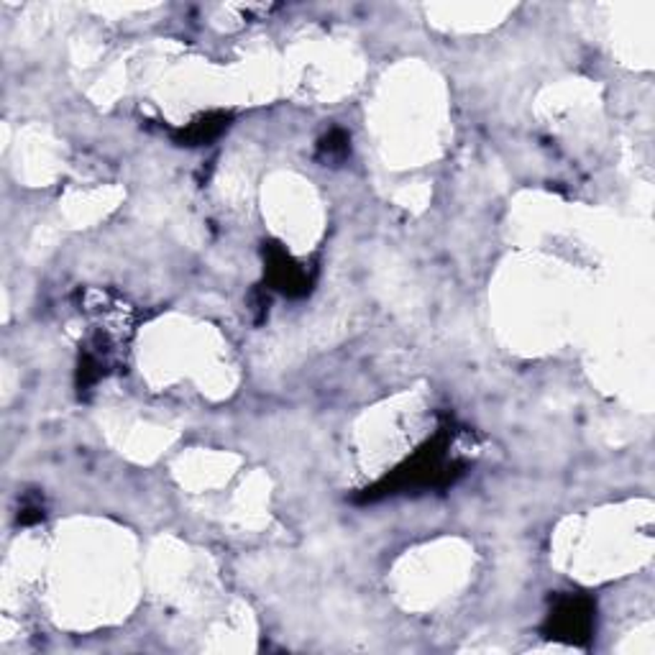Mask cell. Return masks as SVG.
I'll return each instance as SVG.
<instances>
[{"label": "cell", "instance_id": "cell-1", "mask_svg": "<svg viewBox=\"0 0 655 655\" xmlns=\"http://www.w3.org/2000/svg\"><path fill=\"white\" fill-rule=\"evenodd\" d=\"M556 623H559L560 635H581L589 630V609L578 599H566L559 609H556Z\"/></svg>", "mask_w": 655, "mask_h": 655}]
</instances>
